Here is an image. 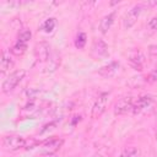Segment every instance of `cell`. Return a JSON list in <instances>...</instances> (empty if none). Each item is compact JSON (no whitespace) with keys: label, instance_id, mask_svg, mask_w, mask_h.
I'll return each mask as SVG.
<instances>
[{"label":"cell","instance_id":"cell-19","mask_svg":"<svg viewBox=\"0 0 157 157\" xmlns=\"http://www.w3.org/2000/svg\"><path fill=\"white\" fill-rule=\"evenodd\" d=\"M147 27L151 31H156L157 29V17L156 16L152 17V18H150V21L147 22Z\"/></svg>","mask_w":157,"mask_h":157},{"label":"cell","instance_id":"cell-10","mask_svg":"<svg viewBox=\"0 0 157 157\" xmlns=\"http://www.w3.org/2000/svg\"><path fill=\"white\" fill-rule=\"evenodd\" d=\"M114 18H115V12H114V11H113V12H109V13L105 15V16H103V17L101 18L99 23H98V29H99V32H101V33H107V32L110 29L112 25L114 23Z\"/></svg>","mask_w":157,"mask_h":157},{"label":"cell","instance_id":"cell-6","mask_svg":"<svg viewBox=\"0 0 157 157\" xmlns=\"http://www.w3.org/2000/svg\"><path fill=\"white\" fill-rule=\"evenodd\" d=\"M91 55L94 59H99V58H104L108 55V44L101 39V38H96L92 43V48H91Z\"/></svg>","mask_w":157,"mask_h":157},{"label":"cell","instance_id":"cell-3","mask_svg":"<svg viewBox=\"0 0 157 157\" xmlns=\"http://www.w3.org/2000/svg\"><path fill=\"white\" fill-rule=\"evenodd\" d=\"M144 4H136L134 5L124 16V20H123V26L125 29H130L137 21L139 16L141 15L142 10H144Z\"/></svg>","mask_w":157,"mask_h":157},{"label":"cell","instance_id":"cell-21","mask_svg":"<svg viewBox=\"0 0 157 157\" xmlns=\"http://www.w3.org/2000/svg\"><path fill=\"white\" fill-rule=\"evenodd\" d=\"M34 157H56V153H44V152H42V153H39Z\"/></svg>","mask_w":157,"mask_h":157},{"label":"cell","instance_id":"cell-9","mask_svg":"<svg viewBox=\"0 0 157 157\" xmlns=\"http://www.w3.org/2000/svg\"><path fill=\"white\" fill-rule=\"evenodd\" d=\"M13 64H15V61H13V59H12L10 52L6 50V49H4V50H2V55H1V61H0L1 74L5 75L7 71H10V70L13 67Z\"/></svg>","mask_w":157,"mask_h":157},{"label":"cell","instance_id":"cell-18","mask_svg":"<svg viewBox=\"0 0 157 157\" xmlns=\"http://www.w3.org/2000/svg\"><path fill=\"white\" fill-rule=\"evenodd\" d=\"M139 152L136 148H129V150H125L119 157H137Z\"/></svg>","mask_w":157,"mask_h":157},{"label":"cell","instance_id":"cell-8","mask_svg":"<svg viewBox=\"0 0 157 157\" xmlns=\"http://www.w3.org/2000/svg\"><path fill=\"white\" fill-rule=\"evenodd\" d=\"M64 140L60 137H52L42 144V152L44 153H56L63 146Z\"/></svg>","mask_w":157,"mask_h":157},{"label":"cell","instance_id":"cell-15","mask_svg":"<svg viewBox=\"0 0 157 157\" xmlns=\"http://www.w3.org/2000/svg\"><path fill=\"white\" fill-rule=\"evenodd\" d=\"M55 26H56V20H55L54 17H49V18L45 20L44 23L42 25V29H43L44 32L49 33V32H52V31L55 28Z\"/></svg>","mask_w":157,"mask_h":157},{"label":"cell","instance_id":"cell-5","mask_svg":"<svg viewBox=\"0 0 157 157\" xmlns=\"http://www.w3.org/2000/svg\"><path fill=\"white\" fill-rule=\"evenodd\" d=\"M134 102H135V98L132 97H125V98L119 99L114 105V113L117 115H124V114L132 113Z\"/></svg>","mask_w":157,"mask_h":157},{"label":"cell","instance_id":"cell-2","mask_svg":"<svg viewBox=\"0 0 157 157\" xmlns=\"http://www.w3.org/2000/svg\"><path fill=\"white\" fill-rule=\"evenodd\" d=\"M27 139L20 135H6L2 137V147L6 151H17L26 147Z\"/></svg>","mask_w":157,"mask_h":157},{"label":"cell","instance_id":"cell-1","mask_svg":"<svg viewBox=\"0 0 157 157\" xmlns=\"http://www.w3.org/2000/svg\"><path fill=\"white\" fill-rule=\"evenodd\" d=\"M25 75H26V70H23V69L15 70L11 74H9V76L2 81V85H1L2 93H10L11 91H13L16 88V86L23 80Z\"/></svg>","mask_w":157,"mask_h":157},{"label":"cell","instance_id":"cell-11","mask_svg":"<svg viewBox=\"0 0 157 157\" xmlns=\"http://www.w3.org/2000/svg\"><path fill=\"white\" fill-rule=\"evenodd\" d=\"M118 69H119V63L118 61H112V63L102 66L98 70V75H101L104 78H109V77H112V76L115 75V72L118 71Z\"/></svg>","mask_w":157,"mask_h":157},{"label":"cell","instance_id":"cell-4","mask_svg":"<svg viewBox=\"0 0 157 157\" xmlns=\"http://www.w3.org/2000/svg\"><path fill=\"white\" fill-rule=\"evenodd\" d=\"M108 97H109L108 92H102L97 97V99H96V102H94V104L92 107V113H91V117L93 119L99 118L104 113V110L107 108V103H108Z\"/></svg>","mask_w":157,"mask_h":157},{"label":"cell","instance_id":"cell-13","mask_svg":"<svg viewBox=\"0 0 157 157\" xmlns=\"http://www.w3.org/2000/svg\"><path fill=\"white\" fill-rule=\"evenodd\" d=\"M151 103H152V98H151V97H147V96L135 98V102H134V110H132V113H134V114L140 113L141 110H144L145 108H147Z\"/></svg>","mask_w":157,"mask_h":157},{"label":"cell","instance_id":"cell-20","mask_svg":"<svg viewBox=\"0 0 157 157\" xmlns=\"http://www.w3.org/2000/svg\"><path fill=\"white\" fill-rule=\"evenodd\" d=\"M148 80L150 81H156L157 80V67L152 70V72L148 75Z\"/></svg>","mask_w":157,"mask_h":157},{"label":"cell","instance_id":"cell-14","mask_svg":"<svg viewBox=\"0 0 157 157\" xmlns=\"http://www.w3.org/2000/svg\"><path fill=\"white\" fill-rule=\"evenodd\" d=\"M27 47H28V44L17 40V42L12 45V48L10 49V53L13 54V55H16V56H20V55H22V54L27 50Z\"/></svg>","mask_w":157,"mask_h":157},{"label":"cell","instance_id":"cell-16","mask_svg":"<svg viewBox=\"0 0 157 157\" xmlns=\"http://www.w3.org/2000/svg\"><path fill=\"white\" fill-rule=\"evenodd\" d=\"M31 38H32V32H31L29 29H23V31L20 32V34H18V37H17V40L28 44V42H29Z\"/></svg>","mask_w":157,"mask_h":157},{"label":"cell","instance_id":"cell-17","mask_svg":"<svg viewBox=\"0 0 157 157\" xmlns=\"http://www.w3.org/2000/svg\"><path fill=\"white\" fill-rule=\"evenodd\" d=\"M86 39H87L86 34H85L83 32H80V33L76 36V39H75V45H76V48H78V49H82V48L85 47L86 42H87Z\"/></svg>","mask_w":157,"mask_h":157},{"label":"cell","instance_id":"cell-12","mask_svg":"<svg viewBox=\"0 0 157 157\" xmlns=\"http://www.w3.org/2000/svg\"><path fill=\"white\" fill-rule=\"evenodd\" d=\"M129 61H130V65H131L135 70H139V71L142 70L144 56H142V54H141L139 50L131 52V54H130V56H129Z\"/></svg>","mask_w":157,"mask_h":157},{"label":"cell","instance_id":"cell-7","mask_svg":"<svg viewBox=\"0 0 157 157\" xmlns=\"http://www.w3.org/2000/svg\"><path fill=\"white\" fill-rule=\"evenodd\" d=\"M34 54L38 61L44 63L50 58V45L47 42H39L34 47Z\"/></svg>","mask_w":157,"mask_h":157}]
</instances>
